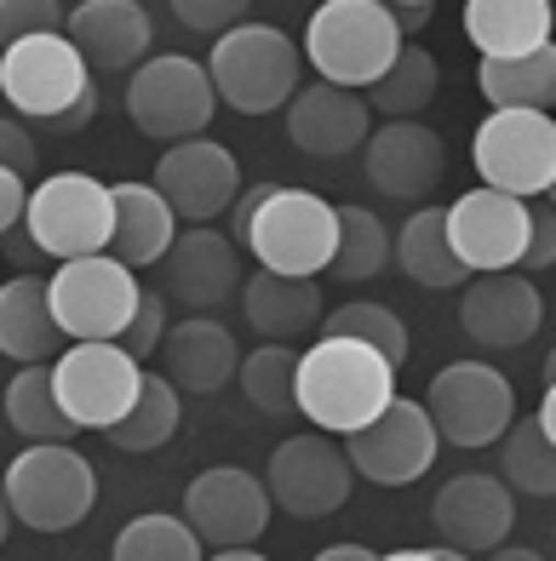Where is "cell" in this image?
<instances>
[{
    "label": "cell",
    "instance_id": "6da1fadb",
    "mask_svg": "<svg viewBox=\"0 0 556 561\" xmlns=\"http://www.w3.org/2000/svg\"><path fill=\"white\" fill-rule=\"evenodd\" d=\"M396 396V373L378 362L367 344L350 339H316L298 350V378H293V407L310 419L321 436H356L367 419H378Z\"/></svg>",
    "mask_w": 556,
    "mask_h": 561
},
{
    "label": "cell",
    "instance_id": "7a4b0ae2",
    "mask_svg": "<svg viewBox=\"0 0 556 561\" xmlns=\"http://www.w3.org/2000/svg\"><path fill=\"white\" fill-rule=\"evenodd\" d=\"M396 53L401 35L385 0H321L305 23V46H298V58L316 69V81L344 92H367Z\"/></svg>",
    "mask_w": 556,
    "mask_h": 561
},
{
    "label": "cell",
    "instance_id": "3957f363",
    "mask_svg": "<svg viewBox=\"0 0 556 561\" xmlns=\"http://www.w3.org/2000/svg\"><path fill=\"white\" fill-rule=\"evenodd\" d=\"M207 81L213 98L230 104L236 115H275L293 104V92L305 87V58H298V41L282 35L275 23H241V30L218 35L213 53H207Z\"/></svg>",
    "mask_w": 556,
    "mask_h": 561
},
{
    "label": "cell",
    "instance_id": "277c9868",
    "mask_svg": "<svg viewBox=\"0 0 556 561\" xmlns=\"http://www.w3.org/2000/svg\"><path fill=\"white\" fill-rule=\"evenodd\" d=\"M0 493H7L12 522H23L30 533H69L92 516L98 470L69 442H41V447H23L0 470Z\"/></svg>",
    "mask_w": 556,
    "mask_h": 561
},
{
    "label": "cell",
    "instance_id": "5b68a950",
    "mask_svg": "<svg viewBox=\"0 0 556 561\" xmlns=\"http://www.w3.org/2000/svg\"><path fill=\"white\" fill-rule=\"evenodd\" d=\"M333 241H339L333 207L316 190H298V184H275L241 236V247L259 259V270L298 275V280H316L333 264Z\"/></svg>",
    "mask_w": 556,
    "mask_h": 561
},
{
    "label": "cell",
    "instance_id": "8992f818",
    "mask_svg": "<svg viewBox=\"0 0 556 561\" xmlns=\"http://www.w3.org/2000/svg\"><path fill=\"white\" fill-rule=\"evenodd\" d=\"M110 184H98L92 172H53L23 201V241L58 264L110 252Z\"/></svg>",
    "mask_w": 556,
    "mask_h": 561
},
{
    "label": "cell",
    "instance_id": "52a82bcc",
    "mask_svg": "<svg viewBox=\"0 0 556 561\" xmlns=\"http://www.w3.org/2000/svg\"><path fill=\"white\" fill-rule=\"evenodd\" d=\"M138 275L115 264L110 252L58 264V275L46 280V304H53V321L69 344H121L126 321L138 310Z\"/></svg>",
    "mask_w": 556,
    "mask_h": 561
},
{
    "label": "cell",
    "instance_id": "ba28073f",
    "mask_svg": "<svg viewBox=\"0 0 556 561\" xmlns=\"http://www.w3.org/2000/svg\"><path fill=\"white\" fill-rule=\"evenodd\" d=\"M218 115L213 81L195 58H144L126 75V121L156 144H190L207 138V126Z\"/></svg>",
    "mask_w": 556,
    "mask_h": 561
},
{
    "label": "cell",
    "instance_id": "9c48e42d",
    "mask_svg": "<svg viewBox=\"0 0 556 561\" xmlns=\"http://www.w3.org/2000/svg\"><path fill=\"white\" fill-rule=\"evenodd\" d=\"M424 419L436 424V442L483 453L499 447V436L517 419V385L488 362H447L431 378V396L419 401Z\"/></svg>",
    "mask_w": 556,
    "mask_h": 561
},
{
    "label": "cell",
    "instance_id": "30bf717a",
    "mask_svg": "<svg viewBox=\"0 0 556 561\" xmlns=\"http://www.w3.org/2000/svg\"><path fill=\"white\" fill-rule=\"evenodd\" d=\"M470 161L483 190L511 201H545L556 190V121L534 110H493L476 126Z\"/></svg>",
    "mask_w": 556,
    "mask_h": 561
},
{
    "label": "cell",
    "instance_id": "8fae6325",
    "mask_svg": "<svg viewBox=\"0 0 556 561\" xmlns=\"http://www.w3.org/2000/svg\"><path fill=\"white\" fill-rule=\"evenodd\" d=\"M259 481L270 493V510L298 516V522L333 516V510H344L350 488H356L344 447L333 436H321V430H305V436L275 442V453H270V465H264Z\"/></svg>",
    "mask_w": 556,
    "mask_h": 561
},
{
    "label": "cell",
    "instance_id": "7c38bea8",
    "mask_svg": "<svg viewBox=\"0 0 556 561\" xmlns=\"http://www.w3.org/2000/svg\"><path fill=\"white\" fill-rule=\"evenodd\" d=\"M92 92V69L64 35H35L0 53V98L12 104L18 121L53 126Z\"/></svg>",
    "mask_w": 556,
    "mask_h": 561
},
{
    "label": "cell",
    "instance_id": "4fadbf2b",
    "mask_svg": "<svg viewBox=\"0 0 556 561\" xmlns=\"http://www.w3.org/2000/svg\"><path fill=\"white\" fill-rule=\"evenodd\" d=\"M144 367L121 344H69L53 362V396L75 430H110L138 401Z\"/></svg>",
    "mask_w": 556,
    "mask_h": 561
},
{
    "label": "cell",
    "instance_id": "5bb4252c",
    "mask_svg": "<svg viewBox=\"0 0 556 561\" xmlns=\"http://www.w3.org/2000/svg\"><path fill=\"white\" fill-rule=\"evenodd\" d=\"M436 424L424 419V407L408 396H390L378 419H367L356 436H344L350 476H367L373 488H413V481L436 465Z\"/></svg>",
    "mask_w": 556,
    "mask_h": 561
},
{
    "label": "cell",
    "instance_id": "9a60e30c",
    "mask_svg": "<svg viewBox=\"0 0 556 561\" xmlns=\"http://www.w3.org/2000/svg\"><path fill=\"white\" fill-rule=\"evenodd\" d=\"M270 516L275 510H270L264 481L252 470H241V465H213V470H201L184 488V527L195 533L201 545H213V550L259 545Z\"/></svg>",
    "mask_w": 556,
    "mask_h": 561
},
{
    "label": "cell",
    "instance_id": "2e32d148",
    "mask_svg": "<svg viewBox=\"0 0 556 561\" xmlns=\"http://www.w3.org/2000/svg\"><path fill=\"white\" fill-rule=\"evenodd\" d=\"M172 218L190 224V229H207L218 213H230V201L241 195V167L224 144L213 138H190V144H172L167 156L156 161V178H149Z\"/></svg>",
    "mask_w": 556,
    "mask_h": 561
},
{
    "label": "cell",
    "instance_id": "e0dca14e",
    "mask_svg": "<svg viewBox=\"0 0 556 561\" xmlns=\"http://www.w3.org/2000/svg\"><path fill=\"white\" fill-rule=\"evenodd\" d=\"M442 229L453 259L465 264V275H499L522 264L527 247V201L493 195V190H470L453 207H442Z\"/></svg>",
    "mask_w": 556,
    "mask_h": 561
},
{
    "label": "cell",
    "instance_id": "ac0fdd59",
    "mask_svg": "<svg viewBox=\"0 0 556 561\" xmlns=\"http://www.w3.org/2000/svg\"><path fill=\"white\" fill-rule=\"evenodd\" d=\"M431 527L447 550L459 556H488L511 539L517 527V493L504 488L499 476L488 470H470V476H453L442 481V493L431 499Z\"/></svg>",
    "mask_w": 556,
    "mask_h": 561
},
{
    "label": "cell",
    "instance_id": "d6986e66",
    "mask_svg": "<svg viewBox=\"0 0 556 561\" xmlns=\"http://www.w3.org/2000/svg\"><path fill=\"white\" fill-rule=\"evenodd\" d=\"M367 184L378 195H390V201H424L436 184H442V172H447V144L436 126H424V121H385V126H373L367 133Z\"/></svg>",
    "mask_w": 556,
    "mask_h": 561
},
{
    "label": "cell",
    "instance_id": "ffe728a7",
    "mask_svg": "<svg viewBox=\"0 0 556 561\" xmlns=\"http://www.w3.org/2000/svg\"><path fill=\"white\" fill-rule=\"evenodd\" d=\"M459 327L483 350H522L545 327V298L522 270L470 275L459 287Z\"/></svg>",
    "mask_w": 556,
    "mask_h": 561
},
{
    "label": "cell",
    "instance_id": "44dd1931",
    "mask_svg": "<svg viewBox=\"0 0 556 561\" xmlns=\"http://www.w3.org/2000/svg\"><path fill=\"white\" fill-rule=\"evenodd\" d=\"M230 293H241V259L236 241L218 229H184L161 259V298L167 310L179 304L184 316H207L218 310Z\"/></svg>",
    "mask_w": 556,
    "mask_h": 561
},
{
    "label": "cell",
    "instance_id": "7402d4cb",
    "mask_svg": "<svg viewBox=\"0 0 556 561\" xmlns=\"http://www.w3.org/2000/svg\"><path fill=\"white\" fill-rule=\"evenodd\" d=\"M149 7L144 0H81V7L64 12V41L81 53L87 69L104 75H133L149 53Z\"/></svg>",
    "mask_w": 556,
    "mask_h": 561
},
{
    "label": "cell",
    "instance_id": "603a6c76",
    "mask_svg": "<svg viewBox=\"0 0 556 561\" xmlns=\"http://www.w3.org/2000/svg\"><path fill=\"white\" fill-rule=\"evenodd\" d=\"M373 133V115L362 104V92H344V87H327L310 81L293 92L287 104V138L298 156L310 161H344L350 149H362Z\"/></svg>",
    "mask_w": 556,
    "mask_h": 561
},
{
    "label": "cell",
    "instance_id": "cb8c5ba5",
    "mask_svg": "<svg viewBox=\"0 0 556 561\" xmlns=\"http://www.w3.org/2000/svg\"><path fill=\"white\" fill-rule=\"evenodd\" d=\"M156 355H161V378H167L179 396H218V390L236 378V367H241L236 333H230L224 321H213V316L172 321Z\"/></svg>",
    "mask_w": 556,
    "mask_h": 561
},
{
    "label": "cell",
    "instance_id": "d4e9b609",
    "mask_svg": "<svg viewBox=\"0 0 556 561\" xmlns=\"http://www.w3.org/2000/svg\"><path fill=\"white\" fill-rule=\"evenodd\" d=\"M110 259L126 264V270H149L167 259V247L179 241V218H172V207L149 190V184H110Z\"/></svg>",
    "mask_w": 556,
    "mask_h": 561
},
{
    "label": "cell",
    "instance_id": "484cf974",
    "mask_svg": "<svg viewBox=\"0 0 556 561\" xmlns=\"http://www.w3.org/2000/svg\"><path fill=\"white\" fill-rule=\"evenodd\" d=\"M465 41L483 64L540 53L551 46V0H465Z\"/></svg>",
    "mask_w": 556,
    "mask_h": 561
},
{
    "label": "cell",
    "instance_id": "4316f807",
    "mask_svg": "<svg viewBox=\"0 0 556 561\" xmlns=\"http://www.w3.org/2000/svg\"><path fill=\"white\" fill-rule=\"evenodd\" d=\"M241 316L252 333H264L270 344H287L298 333H310L321 321V287L316 280H298V275H247L241 280Z\"/></svg>",
    "mask_w": 556,
    "mask_h": 561
},
{
    "label": "cell",
    "instance_id": "83f0119b",
    "mask_svg": "<svg viewBox=\"0 0 556 561\" xmlns=\"http://www.w3.org/2000/svg\"><path fill=\"white\" fill-rule=\"evenodd\" d=\"M58 344H64V333L53 321V304H46V280L12 275L0 287V355L18 367H41Z\"/></svg>",
    "mask_w": 556,
    "mask_h": 561
},
{
    "label": "cell",
    "instance_id": "f1b7e54d",
    "mask_svg": "<svg viewBox=\"0 0 556 561\" xmlns=\"http://www.w3.org/2000/svg\"><path fill=\"white\" fill-rule=\"evenodd\" d=\"M390 259L401 264V275L424 293H459L465 287V264L453 259L447 229H442V207H413L408 224L390 236Z\"/></svg>",
    "mask_w": 556,
    "mask_h": 561
},
{
    "label": "cell",
    "instance_id": "f546056e",
    "mask_svg": "<svg viewBox=\"0 0 556 561\" xmlns=\"http://www.w3.org/2000/svg\"><path fill=\"white\" fill-rule=\"evenodd\" d=\"M436 87H442V64L424 53V46L401 41V53L362 92V104H367V115H385V121H419L424 110L436 104Z\"/></svg>",
    "mask_w": 556,
    "mask_h": 561
},
{
    "label": "cell",
    "instance_id": "4dcf8cb0",
    "mask_svg": "<svg viewBox=\"0 0 556 561\" xmlns=\"http://www.w3.org/2000/svg\"><path fill=\"white\" fill-rule=\"evenodd\" d=\"M476 87L493 110H534L551 115L556 104V46H540L527 58H504V64H476Z\"/></svg>",
    "mask_w": 556,
    "mask_h": 561
},
{
    "label": "cell",
    "instance_id": "1f68e13d",
    "mask_svg": "<svg viewBox=\"0 0 556 561\" xmlns=\"http://www.w3.org/2000/svg\"><path fill=\"white\" fill-rule=\"evenodd\" d=\"M499 481L511 493L551 499L556 493V436L540 419H511V430L499 436Z\"/></svg>",
    "mask_w": 556,
    "mask_h": 561
},
{
    "label": "cell",
    "instance_id": "d6a6232c",
    "mask_svg": "<svg viewBox=\"0 0 556 561\" xmlns=\"http://www.w3.org/2000/svg\"><path fill=\"white\" fill-rule=\"evenodd\" d=\"M0 407H7V424L30 447H41V442H75V424L64 419V407L53 396V367H23L7 385V396H0Z\"/></svg>",
    "mask_w": 556,
    "mask_h": 561
},
{
    "label": "cell",
    "instance_id": "836d02e7",
    "mask_svg": "<svg viewBox=\"0 0 556 561\" xmlns=\"http://www.w3.org/2000/svg\"><path fill=\"white\" fill-rule=\"evenodd\" d=\"M321 339H350V344H367L378 362H385L390 373L408 367V355H413V339H408V327H401V316L390 310V304H367V298H350L339 304L333 316H327L321 327Z\"/></svg>",
    "mask_w": 556,
    "mask_h": 561
},
{
    "label": "cell",
    "instance_id": "e575fe53",
    "mask_svg": "<svg viewBox=\"0 0 556 561\" xmlns=\"http://www.w3.org/2000/svg\"><path fill=\"white\" fill-rule=\"evenodd\" d=\"M104 436L121 453H156V447H167L172 436H179V390H172L161 373H144L138 401L126 407L121 424H110Z\"/></svg>",
    "mask_w": 556,
    "mask_h": 561
},
{
    "label": "cell",
    "instance_id": "d590c367",
    "mask_svg": "<svg viewBox=\"0 0 556 561\" xmlns=\"http://www.w3.org/2000/svg\"><path fill=\"white\" fill-rule=\"evenodd\" d=\"M110 561H207V545L184 527V516L149 510V516H133L115 533Z\"/></svg>",
    "mask_w": 556,
    "mask_h": 561
},
{
    "label": "cell",
    "instance_id": "8d00e7d4",
    "mask_svg": "<svg viewBox=\"0 0 556 561\" xmlns=\"http://www.w3.org/2000/svg\"><path fill=\"white\" fill-rule=\"evenodd\" d=\"M339 218V241H333V264H327V275L339 280H373L378 270L390 264V229L378 213L367 207H333Z\"/></svg>",
    "mask_w": 556,
    "mask_h": 561
},
{
    "label": "cell",
    "instance_id": "74e56055",
    "mask_svg": "<svg viewBox=\"0 0 556 561\" xmlns=\"http://www.w3.org/2000/svg\"><path fill=\"white\" fill-rule=\"evenodd\" d=\"M293 378H298V350L293 344H259L252 355H241V367H236L241 396L259 407V413H270V419H293L298 413L293 407Z\"/></svg>",
    "mask_w": 556,
    "mask_h": 561
},
{
    "label": "cell",
    "instance_id": "f35d334b",
    "mask_svg": "<svg viewBox=\"0 0 556 561\" xmlns=\"http://www.w3.org/2000/svg\"><path fill=\"white\" fill-rule=\"evenodd\" d=\"M64 12L58 0H0V53L35 35H64Z\"/></svg>",
    "mask_w": 556,
    "mask_h": 561
},
{
    "label": "cell",
    "instance_id": "ab89813d",
    "mask_svg": "<svg viewBox=\"0 0 556 561\" xmlns=\"http://www.w3.org/2000/svg\"><path fill=\"white\" fill-rule=\"evenodd\" d=\"M167 327H172L167 298H161V293H138V310H133V321H126V333H121V350H126V355H133V362L144 367L149 355L161 350Z\"/></svg>",
    "mask_w": 556,
    "mask_h": 561
},
{
    "label": "cell",
    "instance_id": "60d3db41",
    "mask_svg": "<svg viewBox=\"0 0 556 561\" xmlns=\"http://www.w3.org/2000/svg\"><path fill=\"white\" fill-rule=\"evenodd\" d=\"M172 12H179V23L184 30H195V35H230V30H241L247 23V0H172Z\"/></svg>",
    "mask_w": 556,
    "mask_h": 561
},
{
    "label": "cell",
    "instance_id": "b9f144b4",
    "mask_svg": "<svg viewBox=\"0 0 556 561\" xmlns=\"http://www.w3.org/2000/svg\"><path fill=\"white\" fill-rule=\"evenodd\" d=\"M556 264V207L551 201H527V247H522V275Z\"/></svg>",
    "mask_w": 556,
    "mask_h": 561
},
{
    "label": "cell",
    "instance_id": "7bdbcfd3",
    "mask_svg": "<svg viewBox=\"0 0 556 561\" xmlns=\"http://www.w3.org/2000/svg\"><path fill=\"white\" fill-rule=\"evenodd\" d=\"M0 172H12V178L35 172V138H30V126L12 121V115H0Z\"/></svg>",
    "mask_w": 556,
    "mask_h": 561
},
{
    "label": "cell",
    "instance_id": "ee69618b",
    "mask_svg": "<svg viewBox=\"0 0 556 561\" xmlns=\"http://www.w3.org/2000/svg\"><path fill=\"white\" fill-rule=\"evenodd\" d=\"M23 201H30V184L12 178V172H0V241L23 224Z\"/></svg>",
    "mask_w": 556,
    "mask_h": 561
},
{
    "label": "cell",
    "instance_id": "f6af8a7d",
    "mask_svg": "<svg viewBox=\"0 0 556 561\" xmlns=\"http://www.w3.org/2000/svg\"><path fill=\"white\" fill-rule=\"evenodd\" d=\"M275 184H241V195L230 201V236L241 241L247 236V224H252V213H259L264 207V195H270Z\"/></svg>",
    "mask_w": 556,
    "mask_h": 561
},
{
    "label": "cell",
    "instance_id": "bcb514c9",
    "mask_svg": "<svg viewBox=\"0 0 556 561\" xmlns=\"http://www.w3.org/2000/svg\"><path fill=\"white\" fill-rule=\"evenodd\" d=\"M431 18H436L431 0H401V7H390V23H396V35H401V41H413Z\"/></svg>",
    "mask_w": 556,
    "mask_h": 561
},
{
    "label": "cell",
    "instance_id": "7dc6e473",
    "mask_svg": "<svg viewBox=\"0 0 556 561\" xmlns=\"http://www.w3.org/2000/svg\"><path fill=\"white\" fill-rule=\"evenodd\" d=\"M92 115H98V87H92V92H87L69 115H58L53 126H46V133H81V126H92Z\"/></svg>",
    "mask_w": 556,
    "mask_h": 561
},
{
    "label": "cell",
    "instance_id": "c3c4849f",
    "mask_svg": "<svg viewBox=\"0 0 556 561\" xmlns=\"http://www.w3.org/2000/svg\"><path fill=\"white\" fill-rule=\"evenodd\" d=\"M310 561H373V550H367V545H327V550H316Z\"/></svg>",
    "mask_w": 556,
    "mask_h": 561
},
{
    "label": "cell",
    "instance_id": "681fc988",
    "mask_svg": "<svg viewBox=\"0 0 556 561\" xmlns=\"http://www.w3.org/2000/svg\"><path fill=\"white\" fill-rule=\"evenodd\" d=\"M488 561H545V556L527 545H499V550H488Z\"/></svg>",
    "mask_w": 556,
    "mask_h": 561
},
{
    "label": "cell",
    "instance_id": "f907efd6",
    "mask_svg": "<svg viewBox=\"0 0 556 561\" xmlns=\"http://www.w3.org/2000/svg\"><path fill=\"white\" fill-rule=\"evenodd\" d=\"M373 561H436V545L431 550H390V556H373Z\"/></svg>",
    "mask_w": 556,
    "mask_h": 561
},
{
    "label": "cell",
    "instance_id": "816d5d0a",
    "mask_svg": "<svg viewBox=\"0 0 556 561\" xmlns=\"http://www.w3.org/2000/svg\"><path fill=\"white\" fill-rule=\"evenodd\" d=\"M207 561H270V556H259V550L247 545V550H213Z\"/></svg>",
    "mask_w": 556,
    "mask_h": 561
},
{
    "label": "cell",
    "instance_id": "f5cc1de1",
    "mask_svg": "<svg viewBox=\"0 0 556 561\" xmlns=\"http://www.w3.org/2000/svg\"><path fill=\"white\" fill-rule=\"evenodd\" d=\"M12 259H18V264H35V259H41V252H35L30 241H23V236H18V241H12Z\"/></svg>",
    "mask_w": 556,
    "mask_h": 561
},
{
    "label": "cell",
    "instance_id": "db71d44e",
    "mask_svg": "<svg viewBox=\"0 0 556 561\" xmlns=\"http://www.w3.org/2000/svg\"><path fill=\"white\" fill-rule=\"evenodd\" d=\"M7 533H12V510H7V493H0V545H7Z\"/></svg>",
    "mask_w": 556,
    "mask_h": 561
},
{
    "label": "cell",
    "instance_id": "11a10c76",
    "mask_svg": "<svg viewBox=\"0 0 556 561\" xmlns=\"http://www.w3.org/2000/svg\"><path fill=\"white\" fill-rule=\"evenodd\" d=\"M436 561H470V556H459V550H447V545H436Z\"/></svg>",
    "mask_w": 556,
    "mask_h": 561
}]
</instances>
